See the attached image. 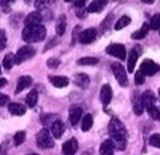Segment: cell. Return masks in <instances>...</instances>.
I'll use <instances>...</instances> for the list:
<instances>
[{"label":"cell","instance_id":"cell-49","mask_svg":"<svg viewBox=\"0 0 160 155\" xmlns=\"http://www.w3.org/2000/svg\"><path fill=\"white\" fill-rule=\"evenodd\" d=\"M158 93H159V98H160V89H159V92H158Z\"/></svg>","mask_w":160,"mask_h":155},{"label":"cell","instance_id":"cell-42","mask_svg":"<svg viewBox=\"0 0 160 155\" xmlns=\"http://www.w3.org/2000/svg\"><path fill=\"white\" fill-rule=\"evenodd\" d=\"M9 102V97L7 94L0 93V106H6V105Z\"/></svg>","mask_w":160,"mask_h":155},{"label":"cell","instance_id":"cell-26","mask_svg":"<svg viewBox=\"0 0 160 155\" xmlns=\"http://www.w3.org/2000/svg\"><path fill=\"white\" fill-rule=\"evenodd\" d=\"M132 107H133V112L136 116H142V113H143V106H142V102H140V96H135L132 98Z\"/></svg>","mask_w":160,"mask_h":155},{"label":"cell","instance_id":"cell-30","mask_svg":"<svg viewBox=\"0 0 160 155\" xmlns=\"http://www.w3.org/2000/svg\"><path fill=\"white\" fill-rule=\"evenodd\" d=\"M149 29H153V31H160V15H155L151 19V23H149Z\"/></svg>","mask_w":160,"mask_h":155},{"label":"cell","instance_id":"cell-2","mask_svg":"<svg viewBox=\"0 0 160 155\" xmlns=\"http://www.w3.org/2000/svg\"><path fill=\"white\" fill-rule=\"evenodd\" d=\"M47 31L43 25H36V27H26L23 29L22 37L26 43H39L46 39Z\"/></svg>","mask_w":160,"mask_h":155},{"label":"cell","instance_id":"cell-10","mask_svg":"<svg viewBox=\"0 0 160 155\" xmlns=\"http://www.w3.org/2000/svg\"><path fill=\"white\" fill-rule=\"evenodd\" d=\"M98 36V31L95 28H88V29H84L80 34V39L79 41L82 44H91L95 39Z\"/></svg>","mask_w":160,"mask_h":155},{"label":"cell","instance_id":"cell-37","mask_svg":"<svg viewBox=\"0 0 160 155\" xmlns=\"http://www.w3.org/2000/svg\"><path fill=\"white\" fill-rule=\"evenodd\" d=\"M7 45V34H6V31L0 29V51H3L4 48Z\"/></svg>","mask_w":160,"mask_h":155},{"label":"cell","instance_id":"cell-46","mask_svg":"<svg viewBox=\"0 0 160 155\" xmlns=\"http://www.w3.org/2000/svg\"><path fill=\"white\" fill-rule=\"evenodd\" d=\"M7 80L6 78H0V88H3V86H6V85H7Z\"/></svg>","mask_w":160,"mask_h":155},{"label":"cell","instance_id":"cell-3","mask_svg":"<svg viewBox=\"0 0 160 155\" xmlns=\"http://www.w3.org/2000/svg\"><path fill=\"white\" fill-rule=\"evenodd\" d=\"M36 143L40 148L47 150V148H52L55 146L53 138L51 137V133L48 131V129H42L36 135Z\"/></svg>","mask_w":160,"mask_h":155},{"label":"cell","instance_id":"cell-41","mask_svg":"<svg viewBox=\"0 0 160 155\" xmlns=\"http://www.w3.org/2000/svg\"><path fill=\"white\" fill-rule=\"evenodd\" d=\"M52 2H43V0H39V2L35 3V7L38 9H44V8H48V6L51 4Z\"/></svg>","mask_w":160,"mask_h":155},{"label":"cell","instance_id":"cell-50","mask_svg":"<svg viewBox=\"0 0 160 155\" xmlns=\"http://www.w3.org/2000/svg\"><path fill=\"white\" fill-rule=\"evenodd\" d=\"M0 73H2V69H0Z\"/></svg>","mask_w":160,"mask_h":155},{"label":"cell","instance_id":"cell-5","mask_svg":"<svg viewBox=\"0 0 160 155\" xmlns=\"http://www.w3.org/2000/svg\"><path fill=\"white\" fill-rule=\"evenodd\" d=\"M35 56V49L29 45L22 47L16 52V56H15V64H22L23 61H27V60L32 58Z\"/></svg>","mask_w":160,"mask_h":155},{"label":"cell","instance_id":"cell-9","mask_svg":"<svg viewBox=\"0 0 160 155\" xmlns=\"http://www.w3.org/2000/svg\"><path fill=\"white\" fill-rule=\"evenodd\" d=\"M155 101H156V98H155L153 92H151V90L144 92L142 96H140V102H142L143 109H147L148 110L149 107L155 106Z\"/></svg>","mask_w":160,"mask_h":155},{"label":"cell","instance_id":"cell-13","mask_svg":"<svg viewBox=\"0 0 160 155\" xmlns=\"http://www.w3.org/2000/svg\"><path fill=\"white\" fill-rule=\"evenodd\" d=\"M78 151V141L75 138H71L63 144V154L64 155H75Z\"/></svg>","mask_w":160,"mask_h":155},{"label":"cell","instance_id":"cell-27","mask_svg":"<svg viewBox=\"0 0 160 155\" xmlns=\"http://www.w3.org/2000/svg\"><path fill=\"white\" fill-rule=\"evenodd\" d=\"M129 23H131V17L129 16H122L118 20V23L115 24V29H116V31H120V29L126 28Z\"/></svg>","mask_w":160,"mask_h":155},{"label":"cell","instance_id":"cell-20","mask_svg":"<svg viewBox=\"0 0 160 155\" xmlns=\"http://www.w3.org/2000/svg\"><path fill=\"white\" fill-rule=\"evenodd\" d=\"M107 6V2L106 0H95V2H92L91 4H89V7L87 8L88 12H92V13H98V12H102L104 7Z\"/></svg>","mask_w":160,"mask_h":155},{"label":"cell","instance_id":"cell-43","mask_svg":"<svg viewBox=\"0 0 160 155\" xmlns=\"http://www.w3.org/2000/svg\"><path fill=\"white\" fill-rule=\"evenodd\" d=\"M87 13H88V9H87V8H82V9H78V12H76L78 17H80V19H84V17L87 16Z\"/></svg>","mask_w":160,"mask_h":155},{"label":"cell","instance_id":"cell-17","mask_svg":"<svg viewBox=\"0 0 160 155\" xmlns=\"http://www.w3.org/2000/svg\"><path fill=\"white\" fill-rule=\"evenodd\" d=\"M73 82H75L76 86H80L82 89H86L89 85V77L84 73H78V74H75V77H73Z\"/></svg>","mask_w":160,"mask_h":155},{"label":"cell","instance_id":"cell-11","mask_svg":"<svg viewBox=\"0 0 160 155\" xmlns=\"http://www.w3.org/2000/svg\"><path fill=\"white\" fill-rule=\"evenodd\" d=\"M42 20H43V15L39 11H35L28 15L24 23H26V27H36V25H40Z\"/></svg>","mask_w":160,"mask_h":155},{"label":"cell","instance_id":"cell-32","mask_svg":"<svg viewBox=\"0 0 160 155\" xmlns=\"http://www.w3.org/2000/svg\"><path fill=\"white\" fill-rule=\"evenodd\" d=\"M98 62H99V60L96 57H83L78 61L79 65H96Z\"/></svg>","mask_w":160,"mask_h":155},{"label":"cell","instance_id":"cell-36","mask_svg":"<svg viewBox=\"0 0 160 155\" xmlns=\"http://www.w3.org/2000/svg\"><path fill=\"white\" fill-rule=\"evenodd\" d=\"M60 65V60L59 58H55V57H51L47 60V66L51 68V69H56Z\"/></svg>","mask_w":160,"mask_h":155},{"label":"cell","instance_id":"cell-45","mask_svg":"<svg viewBox=\"0 0 160 155\" xmlns=\"http://www.w3.org/2000/svg\"><path fill=\"white\" fill-rule=\"evenodd\" d=\"M0 155H7V143L0 144Z\"/></svg>","mask_w":160,"mask_h":155},{"label":"cell","instance_id":"cell-19","mask_svg":"<svg viewBox=\"0 0 160 155\" xmlns=\"http://www.w3.org/2000/svg\"><path fill=\"white\" fill-rule=\"evenodd\" d=\"M64 130H66V126H64V123L59 119V121H56L51 126V134H52L55 138H60V137L63 135Z\"/></svg>","mask_w":160,"mask_h":155},{"label":"cell","instance_id":"cell-25","mask_svg":"<svg viewBox=\"0 0 160 155\" xmlns=\"http://www.w3.org/2000/svg\"><path fill=\"white\" fill-rule=\"evenodd\" d=\"M93 125V118L91 114H84L83 117V121H82V130L83 131H88V130H91Z\"/></svg>","mask_w":160,"mask_h":155},{"label":"cell","instance_id":"cell-8","mask_svg":"<svg viewBox=\"0 0 160 155\" xmlns=\"http://www.w3.org/2000/svg\"><path fill=\"white\" fill-rule=\"evenodd\" d=\"M83 116V107L80 105H72L69 107V122H71L72 126L78 125V122L80 121V117Z\"/></svg>","mask_w":160,"mask_h":155},{"label":"cell","instance_id":"cell-31","mask_svg":"<svg viewBox=\"0 0 160 155\" xmlns=\"http://www.w3.org/2000/svg\"><path fill=\"white\" fill-rule=\"evenodd\" d=\"M24 141H26V133H24V131H18L13 135V143H15V146H20V144H22Z\"/></svg>","mask_w":160,"mask_h":155},{"label":"cell","instance_id":"cell-22","mask_svg":"<svg viewBox=\"0 0 160 155\" xmlns=\"http://www.w3.org/2000/svg\"><path fill=\"white\" fill-rule=\"evenodd\" d=\"M66 29H67V20H66V15H60L59 19H58V23H56V33L59 36L66 33Z\"/></svg>","mask_w":160,"mask_h":155},{"label":"cell","instance_id":"cell-33","mask_svg":"<svg viewBox=\"0 0 160 155\" xmlns=\"http://www.w3.org/2000/svg\"><path fill=\"white\" fill-rule=\"evenodd\" d=\"M112 19H113V15L112 13H109L108 16L106 17V20H104V21L100 24V28L103 29L102 32H107L109 28H111V21H112Z\"/></svg>","mask_w":160,"mask_h":155},{"label":"cell","instance_id":"cell-28","mask_svg":"<svg viewBox=\"0 0 160 155\" xmlns=\"http://www.w3.org/2000/svg\"><path fill=\"white\" fill-rule=\"evenodd\" d=\"M15 65V54L12 53H7L3 58V66L6 69H11Z\"/></svg>","mask_w":160,"mask_h":155},{"label":"cell","instance_id":"cell-7","mask_svg":"<svg viewBox=\"0 0 160 155\" xmlns=\"http://www.w3.org/2000/svg\"><path fill=\"white\" fill-rule=\"evenodd\" d=\"M106 52L109 56H113V57H118L119 60H124L126 58V47L123 44H111L106 48Z\"/></svg>","mask_w":160,"mask_h":155},{"label":"cell","instance_id":"cell-38","mask_svg":"<svg viewBox=\"0 0 160 155\" xmlns=\"http://www.w3.org/2000/svg\"><path fill=\"white\" fill-rule=\"evenodd\" d=\"M144 80H146V76H144V73L142 71H138L135 73V82H136V85L144 84Z\"/></svg>","mask_w":160,"mask_h":155},{"label":"cell","instance_id":"cell-23","mask_svg":"<svg viewBox=\"0 0 160 155\" xmlns=\"http://www.w3.org/2000/svg\"><path fill=\"white\" fill-rule=\"evenodd\" d=\"M38 98H39V94L36 90H31L28 94H27V97H26V103H27V106L28 107H33L35 105L38 103Z\"/></svg>","mask_w":160,"mask_h":155},{"label":"cell","instance_id":"cell-48","mask_svg":"<svg viewBox=\"0 0 160 155\" xmlns=\"http://www.w3.org/2000/svg\"><path fill=\"white\" fill-rule=\"evenodd\" d=\"M28 155H38V154H33V153H32V154H28Z\"/></svg>","mask_w":160,"mask_h":155},{"label":"cell","instance_id":"cell-44","mask_svg":"<svg viewBox=\"0 0 160 155\" xmlns=\"http://www.w3.org/2000/svg\"><path fill=\"white\" fill-rule=\"evenodd\" d=\"M84 4H86V2H84V0H79V2H73V6L76 7V8H79V9H82V8L84 7Z\"/></svg>","mask_w":160,"mask_h":155},{"label":"cell","instance_id":"cell-16","mask_svg":"<svg viewBox=\"0 0 160 155\" xmlns=\"http://www.w3.org/2000/svg\"><path fill=\"white\" fill-rule=\"evenodd\" d=\"M31 85H32V77H29V76H22V77L18 80V85H16V90H15V93L23 92L24 89H27L28 86H31Z\"/></svg>","mask_w":160,"mask_h":155},{"label":"cell","instance_id":"cell-39","mask_svg":"<svg viewBox=\"0 0 160 155\" xmlns=\"http://www.w3.org/2000/svg\"><path fill=\"white\" fill-rule=\"evenodd\" d=\"M80 25H76L73 29V33H72V44H75L76 41H79V39H80V34H82V32H80Z\"/></svg>","mask_w":160,"mask_h":155},{"label":"cell","instance_id":"cell-18","mask_svg":"<svg viewBox=\"0 0 160 155\" xmlns=\"http://www.w3.org/2000/svg\"><path fill=\"white\" fill-rule=\"evenodd\" d=\"M140 49L139 47H136L135 49H132L131 52H129V56H128V64H127V69L128 72L133 73V69H135V65H136V61H138V57H139V51Z\"/></svg>","mask_w":160,"mask_h":155},{"label":"cell","instance_id":"cell-29","mask_svg":"<svg viewBox=\"0 0 160 155\" xmlns=\"http://www.w3.org/2000/svg\"><path fill=\"white\" fill-rule=\"evenodd\" d=\"M42 121H43L44 125H51L52 126L55 122L59 121V116L58 114H46V116H43Z\"/></svg>","mask_w":160,"mask_h":155},{"label":"cell","instance_id":"cell-47","mask_svg":"<svg viewBox=\"0 0 160 155\" xmlns=\"http://www.w3.org/2000/svg\"><path fill=\"white\" fill-rule=\"evenodd\" d=\"M144 3H147V4H151V3H153V2H152V0H146V2H144Z\"/></svg>","mask_w":160,"mask_h":155},{"label":"cell","instance_id":"cell-6","mask_svg":"<svg viewBox=\"0 0 160 155\" xmlns=\"http://www.w3.org/2000/svg\"><path fill=\"white\" fill-rule=\"evenodd\" d=\"M139 71H142L144 73V76H153V74H156L160 71V65L156 64L155 61H152V60L146 58L142 62V65H140Z\"/></svg>","mask_w":160,"mask_h":155},{"label":"cell","instance_id":"cell-12","mask_svg":"<svg viewBox=\"0 0 160 155\" xmlns=\"http://www.w3.org/2000/svg\"><path fill=\"white\" fill-rule=\"evenodd\" d=\"M100 99H102V103L104 106H107V105L111 102L112 99V89L109 86L108 84L103 85L102 86V90H100Z\"/></svg>","mask_w":160,"mask_h":155},{"label":"cell","instance_id":"cell-4","mask_svg":"<svg viewBox=\"0 0 160 155\" xmlns=\"http://www.w3.org/2000/svg\"><path fill=\"white\" fill-rule=\"evenodd\" d=\"M111 68H112V72L115 74V77H116L119 85L126 88L128 85V77H127V72H126V69H124V66L119 62H115V64H112Z\"/></svg>","mask_w":160,"mask_h":155},{"label":"cell","instance_id":"cell-34","mask_svg":"<svg viewBox=\"0 0 160 155\" xmlns=\"http://www.w3.org/2000/svg\"><path fill=\"white\" fill-rule=\"evenodd\" d=\"M147 112H148V114H149V117H151V118L156 119V121H160V110H159L156 106L149 107Z\"/></svg>","mask_w":160,"mask_h":155},{"label":"cell","instance_id":"cell-15","mask_svg":"<svg viewBox=\"0 0 160 155\" xmlns=\"http://www.w3.org/2000/svg\"><path fill=\"white\" fill-rule=\"evenodd\" d=\"M48 80L55 88H66L69 84V80L64 76H49Z\"/></svg>","mask_w":160,"mask_h":155},{"label":"cell","instance_id":"cell-24","mask_svg":"<svg viewBox=\"0 0 160 155\" xmlns=\"http://www.w3.org/2000/svg\"><path fill=\"white\" fill-rule=\"evenodd\" d=\"M148 31H149V25H148V24H146V23H144L143 25H142V28L139 29V31H136V32H133V33H132V39H135V40L144 39V37L147 36Z\"/></svg>","mask_w":160,"mask_h":155},{"label":"cell","instance_id":"cell-40","mask_svg":"<svg viewBox=\"0 0 160 155\" xmlns=\"http://www.w3.org/2000/svg\"><path fill=\"white\" fill-rule=\"evenodd\" d=\"M58 43H59V39H58V37L51 39V40H49V43H47V44H46V47H44V52H47L48 49H51L52 47H55Z\"/></svg>","mask_w":160,"mask_h":155},{"label":"cell","instance_id":"cell-14","mask_svg":"<svg viewBox=\"0 0 160 155\" xmlns=\"http://www.w3.org/2000/svg\"><path fill=\"white\" fill-rule=\"evenodd\" d=\"M115 148H116V146H115L112 139H107L100 146V155H113Z\"/></svg>","mask_w":160,"mask_h":155},{"label":"cell","instance_id":"cell-35","mask_svg":"<svg viewBox=\"0 0 160 155\" xmlns=\"http://www.w3.org/2000/svg\"><path fill=\"white\" fill-rule=\"evenodd\" d=\"M149 144L156 148H160V134H153L149 138Z\"/></svg>","mask_w":160,"mask_h":155},{"label":"cell","instance_id":"cell-1","mask_svg":"<svg viewBox=\"0 0 160 155\" xmlns=\"http://www.w3.org/2000/svg\"><path fill=\"white\" fill-rule=\"evenodd\" d=\"M108 131H109V135H111V138H112V141L115 143V146H116V148L120 150V151L126 150L127 139H128V133H127L126 126L120 122L119 118H112L111 121H109Z\"/></svg>","mask_w":160,"mask_h":155},{"label":"cell","instance_id":"cell-21","mask_svg":"<svg viewBox=\"0 0 160 155\" xmlns=\"http://www.w3.org/2000/svg\"><path fill=\"white\" fill-rule=\"evenodd\" d=\"M8 110L9 113L13 114V116H23L24 113H26V106L22 103H9L8 105Z\"/></svg>","mask_w":160,"mask_h":155}]
</instances>
